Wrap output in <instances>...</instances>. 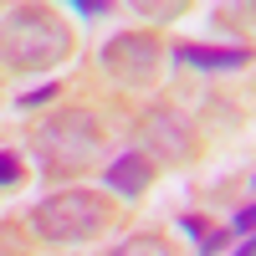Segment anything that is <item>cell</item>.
Returning <instances> with one entry per match:
<instances>
[{
	"label": "cell",
	"instance_id": "6da1fadb",
	"mask_svg": "<svg viewBox=\"0 0 256 256\" xmlns=\"http://www.w3.org/2000/svg\"><path fill=\"white\" fill-rule=\"evenodd\" d=\"M0 56H6L10 67L41 72V67H52V62L67 56V31H62L46 10H16V16H6V26H0Z\"/></svg>",
	"mask_w": 256,
	"mask_h": 256
},
{
	"label": "cell",
	"instance_id": "7a4b0ae2",
	"mask_svg": "<svg viewBox=\"0 0 256 256\" xmlns=\"http://www.w3.org/2000/svg\"><path fill=\"white\" fill-rule=\"evenodd\" d=\"M102 154V134L88 113H62L36 134V159L46 174H77Z\"/></svg>",
	"mask_w": 256,
	"mask_h": 256
},
{
	"label": "cell",
	"instance_id": "3957f363",
	"mask_svg": "<svg viewBox=\"0 0 256 256\" xmlns=\"http://www.w3.org/2000/svg\"><path fill=\"white\" fill-rule=\"evenodd\" d=\"M31 226L46 241H88L108 226V205L98 195H82V190H62V195H52L46 205L31 210Z\"/></svg>",
	"mask_w": 256,
	"mask_h": 256
},
{
	"label": "cell",
	"instance_id": "277c9868",
	"mask_svg": "<svg viewBox=\"0 0 256 256\" xmlns=\"http://www.w3.org/2000/svg\"><path fill=\"white\" fill-rule=\"evenodd\" d=\"M154 180V164H148L138 148H128V154L108 169V184H113V195H123V200H134V195H144V184Z\"/></svg>",
	"mask_w": 256,
	"mask_h": 256
},
{
	"label": "cell",
	"instance_id": "5b68a950",
	"mask_svg": "<svg viewBox=\"0 0 256 256\" xmlns=\"http://www.w3.org/2000/svg\"><path fill=\"white\" fill-rule=\"evenodd\" d=\"M184 67H200V72H230V67H246V52L241 46H180L174 52Z\"/></svg>",
	"mask_w": 256,
	"mask_h": 256
},
{
	"label": "cell",
	"instance_id": "8992f818",
	"mask_svg": "<svg viewBox=\"0 0 256 256\" xmlns=\"http://www.w3.org/2000/svg\"><path fill=\"white\" fill-rule=\"evenodd\" d=\"M113 256H174V251H169V241H159V236H134V241H123Z\"/></svg>",
	"mask_w": 256,
	"mask_h": 256
},
{
	"label": "cell",
	"instance_id": "52a82bcc",
	"mask_svg": "<svg viewBox=\"0 0 256 256\" xmlns=\"http://www.w3.org/2000/svg\"><path fill=\"white\" fill-rule=\"evenodd\" d=\"M226 230H230V236H241V241H246V236H256V205H246V210H236V220H230Z\"/></svg>",
	"mask_w": 256,
	"mask_h": 256
},
{
	"label": "cell",
	"instance_id": "ba28073f",
	"mask_svg": "<svg viewBox=\"0 0 256 256\" xmlns=\"http://www.w3.org/2000/svg\"><path fill=\"white\" fill-rule=\"evenodd\" d=\"M20 184V164H16V154H0V190H16Z\"/></svg>",
	"mask_w": 256,
	"mask_h": 256
},
{
	"label": "cell",
	"instance_id": "9c48e42d",
	"mask_svg": "<svg viewBox=\"0 0 256 256\" xmlns=\"http://www.w3.org/2000/svg\"><path fill=\"white\" fill-rule=\"evenodd\" d=\"M226 241H230V230H210V236H205L195 251H200V256H220V251H226Z\"/></svg>",
	"mask_w": 256,
	"mask_h": 256
},
{
	"label": "cell",
	"instance_id": "30bf717a",
	"mask_svg": "<svg viewBox=\"0 0 256 256\" xmlns=\"http://www.w3.org/2000/svg\"><path fill=\"white\" fill-rule=\"evenodd\" d=\"M180 226H184V236H195V246H200V241L210 236V230H205V220H200V216H180Z\"/></svg>",
	"mask_w": 256,
	"mask_h": 256
},
{
	"label": "cell",
	"instance_id": "8fae6325",
	"mask_svg": "<svg viewBox=\"0 0 256 256\" xmlns=\"http://www.w3.org/2000/svg\"><path fill=\"white\" fill-rule=\"evenodd\" d=\"M72 10H77V16H108L113 6H108V0H77Z\"/></svg>",
	"mask_w": 256,
	"mask_h": 256
},
{
	"label": "cell",
	"instance_id": "7c38bea8",
	"mask_svg": "<svg viewBox=\"0 0 256 256\" xmlns=\"http://www.w3.org/2000/svg\"><path fill=\"white\" fill-rule=\"evenodd\" d=\"M56 88H52V82H46V88H36V92H26V98H20V108H41V102H46Z\"/></svg>",
	"mask_w": 256,
	"mask_h": 256
},
{
	"label": "cell",
	"instance_id": "4fadbf2b",
	"mask_svg": "<svg viewBox=\"0 0 256 256\" xmlns=\"http://www.w3.org/2000/svg\"><path fill=\"white\" fill-rule=\"evenodd\" d=\"M230 256H256V236H246V241H241L236 251H230Z\"/></svg>",
	"mask_w": 256,
	"mask_h": 256
}]
</instances>
